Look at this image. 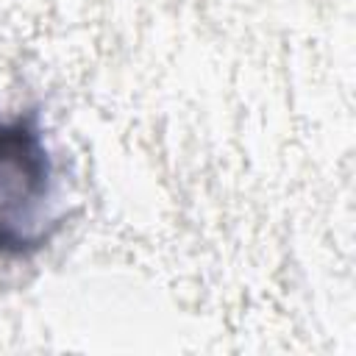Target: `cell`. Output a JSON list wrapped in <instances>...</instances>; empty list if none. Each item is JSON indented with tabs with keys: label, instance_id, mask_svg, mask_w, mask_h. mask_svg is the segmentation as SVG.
I'll use <instances>...</instances> for the list:
<instances>
[{
	"label": "cell",
	"instance_id": "cell-1",
	"mask_svg": "<svg viewBox=\"0 0 356 356\" xmlns=\"http://www.w3.org/2000/svg\"><path fill=\"white\" fill-rule=\"evenodd\" d=\"M61 225V175L39 114L0 111V259L42 253Z\"/></svg>",
	"mask_w": 356,
	"mask_h": 356
}]
</instances>
